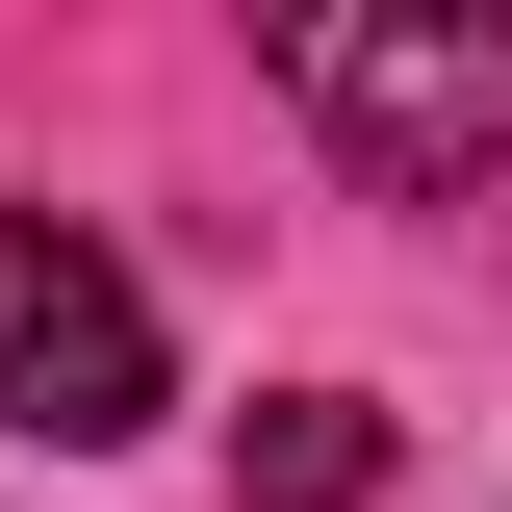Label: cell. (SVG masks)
Here are the masks:
<instances>
[{
  "label": "cell",
  "instance_id": "6da1fadb",
  "mask_svg": "<svg viewBox=\"0 0 512 512\" xmlns=\"http://www.w3.org/2000/svg\"><path fill=\"white\" fill-rule=\"evenodd\" d=\"M282 103L384 205H461L512 154V0H282Z\"/></svg>",
  "mask_w": 512,
  "mask_h": 512
},
{
  "label": "cell",
  "instance_id": "3957f363",
  "mask_svg": "<svg viewBox=\"0 0 512 512\" xmlns=\"http://www.w3.org/2000/svg\"><path fill=\"white\" fill-rule=\"evenodd\" d=\"M231 487L256 512H384V410L359 384H282V410H231Z\"/></svg>",
  "mask_w": 512,
  "mask_h": 512
},
{
  "label": "cell",
  "instance_id": "7a4b0ae2",
  "mask_svg": "<svg viewBox=\"0 0 512 512\" xmlns=\"http://www.w3.org/2000/svg\"><path fill=\"white\" fill-rule=\"evenodd\" d=\"M128 410H154V308H128V256L52 231V205H0V436L103 461Z\"/></svg>",
  "mask_w": 512,
  "mask_h": 512
}]
</instances>
